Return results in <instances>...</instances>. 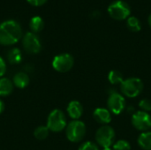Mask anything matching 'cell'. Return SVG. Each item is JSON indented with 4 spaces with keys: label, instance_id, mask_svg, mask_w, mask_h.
I'll return each instance as SVG.
<instances>
[{
    "label": "cell",
    "instance_id": "obj_1",
    "mask_svg": "<svg viewBox=\"0 0 151 150\" xmlns=\"http://www.w3.org/2000/svg\"><path fill=\"white\" fill-rule=\"evenodd\" d=\"M22 28L18 21L8 19L0 23V45H14L22 39Z\"/></svg>",
    "mask_w": 151,
    "mask_h": 150
},
{
    "label": "cell",
    "instance_id": "obj_2",
    "mask_svg": "<svg viewBox=\"0 0 151 150\" xmlns=\"http://www.w3.org/2000/svg\"><path fill=\"white\" fill-rule=\"evenodd\" d=\"M46 126L49 130L53 133L62 132L64 129L66 128L67 126L66 117L65 113L58 109L53 110L48 116Z\"/></svg>",
    "mask_w": 151,
    "mask_h": 150
},
{
    "label": "cell",
    "instance_id": "obj_3",
    "mask_svg": "<svg viewBox=\"0 0 151 150\" xmlns=\"http://www.w3.org/2000/svg\"><path fill=\"white\" fill-rule=\"evenodd\" d=\"M144 85L139 78H129L124 80L120 85L121 93L129 98H134L138 96L143 90Z\"/></svg>",
    "mask_w": 151,
    "mask_h": 150
},
{
    "label": "cell",
    "instance_id": "obj_4",
    "mask_svg": "<svg viewBox=\"0 0 151 150\" xmlns=\"http://www.w3.org/2000/svg\"><path fill=\"white\" fill-rule=\"evenodd\" d=\"M86 126L82 121L73 120L67 124L65 128V135L71 142H80L86 135Z\"/></svg>",
    "mask_w": 151,
    "mask_h": 150
},
{
    "label": "cell",
    "instance_id": "obj_5",
    "mask_svg": "<svg viewBox=\"0 0 151 150\" xmlns=\"http://www.w3.org/2000/svg\"><path fill=\"white\" fill-rule=\"evenodd\" d=\"M109 15L116 20H124L130 17L131 7L130 5L123 0H116L112 2L108 9Z\"/></svg>",
    "mask_w": 151,
    "mask_h": 150
},
{
    "label": "cell",
    "instance_id": "obj_6",
    "mask_svg": "<svg viewBox=\"0 0 151 150\" xmlns=\"http://www.w3.org/2000/svg\"><path fill=\"white\" fill-rule=\"evenodd\" d=\"M115 137L116 135L114 129L107 125L101 126L96 133V141L104 149L111 148V146H113Z\"/></svg>",
    "mask_w": 151,
    "mask_h": 150
},
{
    "label": "cell",
    "instance_id": "obj_7",
    "mask_svg": "<svg viewBox=\"0 0 151 150\" xmlns=\"http://www.w3.org/2000/svg\"><path fill=\"white\" fill-rule=\"evenodd\" d=\"M22 47L29 54H38L42 50V43L39 36L32 32H27L22 36Z\"/></svg>",
    "mask_w": 151,
    "mask_h": 150
},
{
    "label": "cell",
    "instance_id": "obj_8",
    "mask_svg": "<svg viewBox=\"0 0 151 150\" xmlns=\"http://www.w3.org/2000/svg\"><path fill=\"white\" fill-rule=\"evenodd\" d=\"M74 65L73 57L69 53H62L54 57L52 60V67L58 72H69Z\"/></svg>",
    "mask_w": 151,
    "mask_h": 150
},
{
    "label": "cell",
    "instance_id": "obj_9",
    "mask_svg": "<svg viewBox=\"0 0 151 150\" xmlns=\"http://www.w3.org/2000/svg\"><path fill=\"white\" fill-rule=\"evenodd\" d=\"M107 106L109 111L115 114L119 115L126 108V100L123 95L118 93L117 91L111 92L107 100Z\"/></svg>",
    "mask_w": 151,
    "mask_h": 150
},
{
    "label": "cell",
    "instance_id": "obj_10",
    "mask_svg": "<svg viewBox=\"0 0 151 150\" xmlns=\"http://www.w3.org/2000/svg\"><path fill=\"white\" fill-rule=\"evenodd\" d=\"M132 125L139 131L147 132L151 128V116L148 112L136 111L132 116Z\"/></svg>",
    "mask_w": 151,
    "mask_h": 150
},
{
    "label": "cell",
    "instance_id": "obj_11",
    "mask_svg": "<svg viewBox=\"0 0 151 150\" xmlns=\"http://www.w3.org/2000/svg\"><path fill=\"white\" fill-rule=\"evenodd\" d=\"M67 114L73 120H79V118L82 116L83 107L81 103L78 101H72L67 105Z\"/></svg>",
    "mask_w": 151,
    "mask_h": 150
},
{
    "label": "cell",
    "instance_id": "obj_12",
    "mask_svg": "<svg viewBox=\"0 0 151 150\" xmlns=\"http://www.w3.org/2000/svg\"><path fill=\"white\" fill-rule=\"evenodd\" d=\"M94 118L96 121H97L99 124L102 125H107L111 120V111L104 108H97L93 112Z\"/></svg>",
    "mask_w": 151,
    "mask_h": 150
},
{
    "label": "cell",
    "instance_id": "obj_13",
    "mask_svg": "<svg viewBox=\"0 0 151 150\" xmlns=\"http://www.w3.org/2000/svg\"><path fill=\"white\" fill-rule=\"evenodd\" d=\"M13 86L17 88H25L29 84V76L27 72H18L14 74L12 78Z\"/></svg>",
    "mask_w": 151,
    "mask_h": 150
},
{
    "label": "cell",
    "instance_id": "obj_14",
    "mask_svg": "<svg viewBox=\"0 0 151 150\" xmlns=\"http://www.w3.org/2000/svg\"><path fill=\"white\" fill-rule=\"evenodd\" d=\"M13 83L8 78L2 77L0 78V96L5 97L10 95L13 91Z\"/></svg>",
    "mask_w": 151,
    "mask_h": 150
},
{
    "label": "cell",
    "instance_id": "obj_15",
    "mask_svg": "<svg viewBox=\"0 0 151 150\" xmlns=\"http://www.w3.org/2000/svg\"><path fill=\"white\" fill-rule=\"evenodd\" d=\"M6 58L11 65H19L22 61V53L19 48H12L7 51Z\"/></svg>",
    "mask_w": 151,
    "mask_h": 150
},
{
    "label": "cell",
    "instance_id": "obj_16",
    "mask_svg": "<svg viewBox=\"0 0 151 150\" xmlns=\"http://www.w3.org/2000/svg\"><path fill=\"white\" fill-rule=\"evenodd\" d=\"M44 27V21L40 16H34L29 21V28L32 33L37 34Z\"/></svg>",
    "mask_w": 151,
    "mask_h": 150
},
{
    "label": "cell",
    "instance_id": "obj_17",
    "mask_svg": "<svg viewBox=\"0 0 151 150\" xmlns=\"http://www.w3.org/2000/svg\"><path fill=\"white\" fill-rule=\"evenodd\" d=\"M138 144L144 150H151V132H143L138 137Z\"/></svg>",
    "mask_w": 151,
    "mask_h": 150
},
{
    "label": "cell",
    "instance_id": "obj_18",
    "mask_svg": "<svg viewBox=\"0 0 151 150\" xmlns=\"http://www.w3.org/2000/svg\"><path fill=\"white\" fill-rule=\"evenodd\" d=\"M108 80L111 85H121L124 81V76L118 70H111L108 74Z\"/></svg>",
    "mask_w": 151,
    "mask_h": 150
},
{
    "label": "cell",
    "instance_id": "obj_19",
    "mask_svg": "<svg viewBox=\"0 0 151 150\" xmlns=\"http://www.w3.org/2000/svg\"><path fill=\"white\" fill-rule=\"evenodd\" d=\"M127 26L132 32H139L142 29V23L135 16H130L127 19Z\"/></svg>",
    "mask_w": 151,
    "mask_h": 150
},
{
    "label": "cell",
    "instance_id": "obj_20",
    "mask_svg": "<svg viewBox=\"0 0 151 150\" xmlns=\"http://www.w3.org/2000/svg\"><path fill=\"white\" fill-rule=\"evenodd\" d=\"M50 134V130L47 126H39L34 131V136L38 141L45 140Z\"/></svg>",
    "mask_w": 151,
    "mask_h": 150
},
{
    "label": "cell",
    "instance_id": "obj_21",
    "mask_svg": "<svg viewBox=\"0 0 151 150\" xmlns=\"http://www.w3.org/2000/svg\"><path fill=\"white\" fill-rule=\"evenodd\" d=\"M112 150H131V145L127 141L120 140L113 144Z\"/></svg>",
    "mask_w": 151,
    "mask_h": 150
},
{
    "label": "cell",
    "instance_id": "obj_22",
    "mask_svg": "<svg viewBox=\"0 0 151 150\" xmlns=\"http://www.w3.org/2000/svg\"><path fill=\"white\" fill-rule=\"evenodd\" d=\"M79 150H99V148L93 141H85L79 147Z\"/></svg>",
    "mask_w": 151,
    "mask_h": 150
},
{
    "label": "cell",
    "instance_id": "obj_23",
    "mask_svg": "<svg viewBox=\"0 0 151 150\" xmlns=\"http://www.w3.org/2000/svg\"><path fill=\"white\" fill-rule=\"evenodd\" d=\"M139 108L142 111L149 112L151 111V101L149 99H142L139 103Z\"/></svg>",
    "mask_w": 151,
    "mask_h": 150
},
{
    "label": "cell",
    "instance_id": "obj_24",
    "mask_svg": "<svg viewBox=\"0 0 151 150\" xmlns=\"http://www.w3.org/2000/svg\"><path fill=\"white\" fill-rule=\"evenodd\" d=\"M6 72V63L5 60L0 56V78H2Z\"/></svg>",
    "mask_w": 151,
    "mask_h": 150
},
{
    "label": "cell",
    "instance_id": "obj_25",
    "mask_svg": "<svg viewBox=\"0 0 151 150\" xmlns=\"http://www.w3.org/2000/svg\"><path fill=\"white\" fill-rule=\"evenodd\" d=\"M27 1L29 4L38 7V6H42V5L45 4L48 0H27Z\"/></svg>",
    "mask_w": 151,
    "mask_h": 150
},
{
    "label": "cell",
    "instance_id": "obj_26",
    "mask_svg": "<svg viewBox=\"0 0 151 150\" xmlns=\"http://www.w3.org/2000/svg\"><path fill=\"white\" fill-rule=\"evenodd\" d=\"M4 109H5V104L4 103V101L0 99V115L4 111Z\"/></svg>",
    "mask_w": 151,
    "mask_h": 150
},
{
    "label": "cell",
    "instance_id": "obj_27",
    "mask_svg": "<svg viewBox=\"0 0 151 150\" xmlns=\"http://www.w3.org/2000/svg\"><path fill=\"white\" fill-rule=\"evenodd\" d=\"M25 72H30L31 71H32V66L30 65H27L26 66H25Z\"/></svg>",
    "mask_w": 151,
    "mask_h": 150
},
{
    "label": "cell",
    "instance_id": "obj_28",
    "mask_svg": "<svg viewBox=\"0 0 151 150\" xmlns=\"http://www.w3.org/2000/svg\"><path fill=\"white\" fill-rule=\"evenodd\" d=\"M127 111H128V112H130L131 114L133 113V115L135 113V112H134V108L133 106H129V107L127 108Z\"/></svg>",
    "mask_w": 151,
    "mask_h": 150
},
{
    "label": "cell",
    "instance_id": "obj_29",
    "mask_svg": "<svg viewBox=\"0 0 151 150\" xmlns=\"http://www.w3.org/2000/svg\"><path fill=\"white\" fill-rule=\"evenodd\" d=\"M148 23H149V26L151 28V13L149 15V18H148Z\"/></svg>",
    "mask_w": 151,
    "mask_h": 150
},
{
    "label": "cell",
    "instance_id": "obj_30",
    "mask_svg": "<svg viewBox=\"0 0 151 150\" xmlns=\"http://www.w3.org/2000/svg\"><path fill=\"white\" fill-rule=\"evenodd\" d=\"M103 150H112L111 148H105V149H104Z\"/></svg>",
    "mask_w": 151,
    "mask_h": 150
}]
</instances>
